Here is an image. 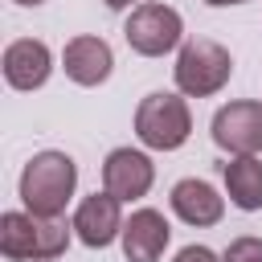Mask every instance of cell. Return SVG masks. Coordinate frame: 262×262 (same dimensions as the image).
I'll return each instance as SVG.
<instances>
[{"label": "cell", "mask_w": 262, "mask_h": 262, "mask_svg": "<svg viewBox=\"0 0 262 262\" xmlns=\"http://www.w3.org/2000/svg\"><path fill=\"white\" fill-rule=\"evenodd\" d=\"M20 201L37 217H61L74 188H78V164L66 151H37L20 172Z\"/></svg>", "instance_id": "cell-1"}, {"label": "cell", "mask_w": 262, "mask_h": 262, "mask_svg": "<svg viewBox=\"0 0 262 262\" xmlns=\"http://www.w3.org/2000/svg\"><path fill=\"white\" fill-rule=\"evenodd\" d=\"M135 135L151 151H176L192 135V115L188 102L172 90H151L135 106Z\"/></svg>", "instance_id": "cell-2"}, {"label": "cell", "mask_w": 262, "mask_h": 262, "mask_svg": "<svg viewBox=\"0 0 262 262\" xmlns=\"http://www.w3.org/2000/svg\"><path fill=\"white\" fill-rule=\"evenodd\" d=\"M233 74V57L225 45L209 41V37H192L180 45L176 53V66H172V78H176V90L188 94V98H209L217 94Z\"/></svg>", "instance_id": "cell-3"}, {"label": "cell", "mask_w": 262, "mask_h": 262, "mask_svg": "<svg viewBox=\"0 0 262 262\" xmlns=\"http://www.w3.org/2000/svg\"><path fill=\"white\" fill-rule=\"evenodd\" d=\"M123 37L127 45L139 53V57H164L180 45L184 37V20L172 4H160V0H143L131 8V16L123 20Z\"/></svg>", "instance_id": "cell-4"}, {"label": "cell", "mask_w": 262, "mask_h": 262, "mask_svg": "<svg viewBox=\"0 0 262 262\" xmlns=\"http://www.w3.org/2000/svg\"><path fill=\"white\" fill-rule=\"evenodd\" d=\"M213 143L229 156H258L262 151V102H225L213 115Z\"/></svg>", "instance_id": "cell-5"}, {"label": "cell", "mask_w": 262, "mask_h": 262, "mask_svg": "<svg viewBox=\"0 0 262 262\" xmlns=\"http://www.w3.org/2000/svg\"><path fill=\"white\" fill-rule=\"evenodd\" d=\"M151 180H156V164H151V156L139 151V147H115V151L102 160V188L115 192L123 205L147 196Z\"/></svg>", "instance_id": "cell-6"}, {"label": "cell", "mask_w": 262, "mask_h": 262, "mask_svg": "<svg viewBox=\"0 0 262 262\" xmlns=\"http://www.w3.org/2000/svg\"><path fill=\"white\" fill-rule=\"evenodd\" d=\"M74 233H78V242L82 246H90V250H102V246H111L119 233H123V201L115 196V192H94V196H86L78 209H74Z\"/></svg>", "instance_id": "cell-7"}, {"label": "cell", "mask_w": 262, "mask_h": 262, "mask_svg": "<svg viewBox=\"0 0 262 262\" xmlns=\"http://www.w3.org/2000/svg\"><path fill=\"white\" fill-rule=\"evenodd\" d=\"M123 254L127 262H160L168 242H172V225L164 221L160 209H135L127 221H123Z\"/></svg>", "instance_id": "cell-8"}, {"label": "cell", "mask_w": 262, "mask_h": 262, "mask_svg": "<svg viewBox=\"0 0 262 262\" xmlns=\"http://www.w3.org/2000/svg\"><path fill=\"white\" fill-rule=\"evenodd\" d=\"M61 70H66V78L78 82V86H102V82L111 78V70H115V53H111V45H106L102 37L82 33V37H70V41H66V49H61Z\"/></svg>", "instance_id": "cell-9"}, {"label": "cell", "mask_w": 262, "mask_h": 262, "mask_svg": "<svg viewBox=\"0 0 262 262\" xmlns=\"http://www.w3.org/2000/svg\"><path fill=\"white\" fill-rule=\"evenodd\" d=\"M53 74V53L37 37H20L4 49V78L12 90H41Z\"/></svg>", "instance_id": "cell-10"}, {"label": "cell", "mask_w": 262, "mask_h": 262, "mask_svg": "<svg viewBox=\"0 0 262 262\" xmlns=\"http://www.w3.org/2000/svg\"><path fill=\"white\" fill-rule=\"evenodd\" d=\"M168 205H172V213H176L184 225H196V229L217 225V221H221V213H225V196H221L209 180H196V176L176 180V184H172Z\"/></svg>", "instance_id": "cell-11"}, {"label": "cell", "mask_w": 262, "mask_h": 262, "mask_svg": "<svg viewBox=\"0 0 262 262\" xmlns=\"http://www.w3.org/2000/svg\"><path fill=\"white\" fill-rule=\"evenodd\" d=\"M225 192L242 213L262 209V160L258 156H233L225 164Z\"/></svg>", "instance_id": "cell-12"}, {"label": "cell", "mask_w": 262, "mask_h": 262, "mask_svg": "<svg viewBox=\"0 0 262 262\" xmlns=\"http://www.w3.org/2000/svg\"><path fill=\"white\" fill-rule=\"evenodd\" d=\"M37 229H41V217L37 213H4L0 217V250H4V258H12V262H37Z\"/></svg>", "instance_id": "cell-13"}, {"label": "cell", "mask_w": 262, "mask_h": 262, "mask_svg": "<svg viewBox=\"0 0 262 262\" xmlns=\"http://www.w3.org/2000/svg\"><path fill=\"white\" fill-rule=\"evenodd\" d=\"M221 262H262V237H233L221 254Z\"/></svg>", "instance_id": "cell-14"}, {"label": "cell", "mask_w": 262, "mask_h": 262, "mask_svg": "<svg viewBox=\"0 0 262 262\" xmlns=\"http://www.w3.org/2000/svg\"><path fill=\"white\" fill-rule=\"evenodd\" d=\"M172 262H221V258H217L209 246H184V250H180Z\"/></svg>", "instance_id": "cell-15"}, {"label": "cell", "mask_w": 262, "mask_h": 262, "mask_svg": "<svg viewBox=\"0 0 262 262\" xmlns=\"http://www.w3.org/2000/svg\"><path fill=\"white\" fill-rule=\"evenodd\" d=\"M106 8H115V12H123V8H135V4H143V0H102Z\"/></svg>", "instance_id": "cell-16"}, {"label": "cell", "mask_w": 262, "mask_h": 262, "mask_svg": "<svg viewBox=\"0 0 262 262\" xmlns=\"http://www.w3.org/2000/svg\"><path fill=\"white\" fill-rule=\"evenodd\" d=\"M209 8H229V4H250V0H205Z\"/></svg>", "instance_id": "cell-17"}, {"label": "cell", "mask_w": 262, "mask_h": 262, "mask_svg": "<svg viewBox=\"0 0 262 262\" xmlns=\"http://www.w3.org/2000/svg\"><path fill=\"white\" fill-rule=\"evenodd\" d=\"M16 4H20V8H41L45 0H16Z\"/></svg>", "instance_id": "cell-18"}]
</instances>
